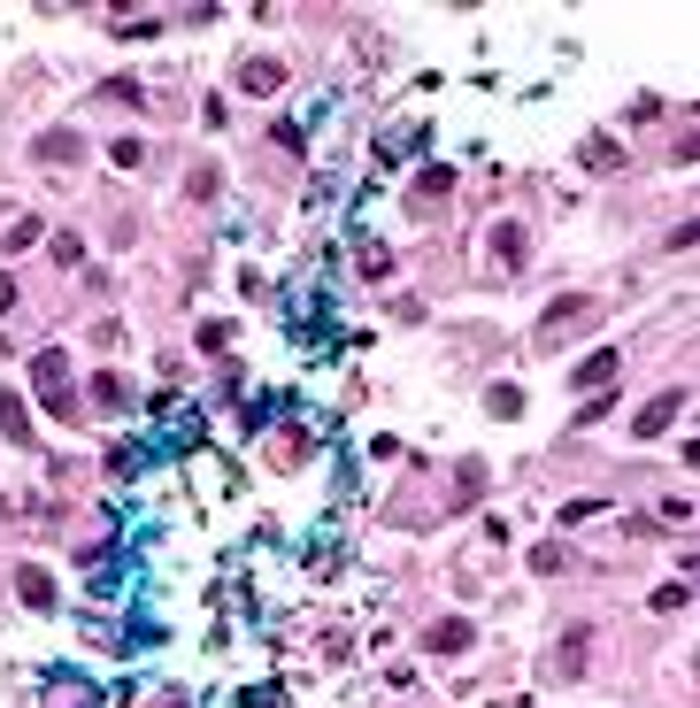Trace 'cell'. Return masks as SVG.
<instances>
[{
    "instance_id": "cell-1",
    "label": "cell",
    "mask_w": 700,
    "mask_h": 708,
    "mask_svg": "<svg viewBox=\"0 0 700 708\" xmlns=\"http://www.w3.org/2000/svg\"><path fill=\"white\" fill-rule=\"evenodd\" d=\"M31 385H39V408H47V416H77V393H69V363H62V346H39V354H31Z\"/></svg>"
},
{
    "instance_id": "cell-2",
    "label": "cell",
    "mask_w": 700,
    "mask_h": 708,
    "mask_svg": "<svg viewBox=\"0 0 700 708\" xmlns=\"http://www.w3.org/2000/svg\"><path fill=\"white\" fill-rule=\"evenodd\" d=\"M577 316H593V293H562V301H547V316H539V346L570 339V331H577Z\"/></svg>"
},
{
    "instance_id": "cell-3",
    "label": "cell",
    "mask_w": 700,
    "mask_h": 708,
    "mask_svg": "<svg viewBox=\"0 0 700 708\" xmlns=\"http://www.w3.org/2000/svg\"><path fill=\"white\" fill-rule=\"evenodd\" d=\"M677 408H685V385H670V393H654V401L639 408V423H632V431H639V439H654V431H670V423H677Z\"/></svg>"
},
{
    "instance_id": "cell-4",
    "label": "cell",
    "mask_w": 700,
    "mask_h": 708,
    "mask_svg": "<svg viewBox=\"0 0 700 708\" xmlns=\"http://www.w3.org/2000/svg\"><path fill=\"white\" fill-rule=\"evenodd\" d=\"M485 254H500V270H523V254H532V239H523V224H493Z\"/></svg>"
},
{
    "instance_id": "cell-5",
    "label": "cell",
    "mask_w": 700,
    "mask_h": 708,
    "mask_svg": "<svg viewBox=\"0 0 700 708\" xmlns=\"http://www.w3.org/2000/svg\"><path fill=\"white\" fill-rule=\"evenodd\" d=\"M423 640H431V647H440V655H462V647L478 640V624H470V616H440V624H431Z\"/></svg>"
},
{
    "instance_id": "cell-6",
    "label": "cell",
    "mask_w": 700,
    "mask_h": 708,
    "mask_svg": "<svg viewBox=\"0 0 700 708\" xmlns=\"http://www.w3.org/2000/svg\"><path fill=\"white\" fill-rule=\"evenodd\" d=\"M239 85H246V93H278V85H285V62L254 54V62H239Z\"/></svg>"
},
{
    "instance_id": "cell-7",
    "label": "cell",
    "mask_w": 700,
    "mask_h": 708,
    "mask_svg": "<svg viewBox=\"0 0 700 708\" xmlns=\"http://www.w3.org/2000/svg\"><path fill=\"white\" fill-rule=\"evenodd\" d=\"M16 600H24V608H54V578H47L39 562H24V570H16Z\"/></svg>"
},
{
    "instance_id": "cell-8",
    "label": "cell",
    "mask_w": 700,
    "mask_h": 708,
    "mask_svg": "<svg viewBox=\"0 0 700 708\" xmlns=\"http://www.w3.org/2000/svg\"><path fill=\"white\" fill-rule=\"evenodd\" d=\"M616 378V346H600V354H585V363L570 370V385H608Z\"/></svg>"
},
{
    "instance_id": "cell-9",
    "label": "cell",
    "mask_w": 700,
    "mask_h": 708,
    "mask_svg": "<svg viewBox=\"0 0 700 708\" xmlns=\"http://www.w3.org/2000/svg\"><path fill=\"white\" fill-rule=\"evenodd\" d=\"M0 423H9L16 447H31V416H24V401H16V393H0Z\"/></svg>"
},
{
    "instance_id": "cell-10",
    "label": "cell",
    "mask_w": 700,
    "mask_h": 708,
    "mask_svg": "<svg viewBox=\"0 0 700 708\" xmlns=\"http://www.w3.org/2000/svg\"><path fill=\"white\" fill-rule=\"evenodd\" d=\"M186 193H193V201H216V193H224V169H216V162H201V169L186 177Z\"/></svg>"
},
{
    "instance_id": "cell-11",
    "label": "cell",
    "mask_w": 700,
    "mask_h": 708,
    "mask_svg": "<svg viewBox=\"0 0 700 708\" xmlns=\"http://www.w3.org/2000/svg\"><path fill=\"white\" fill-rule=\"evenodd\" d=\"M124 401H131V393H124V378H116V370H101V378H93V408H124Z\"/></svg>"
},
{
    "instance_id": "cell-12",
    "label": "cell",
    "mask_w": 700,
    "mask_h": 708,
    "mask_svg": "<svg viewBox=\"0 0 700 708\" xmlns=\"http://www.w3.org/2000/svg\"><path fill=\"white\" fill-rule=\"evenodd\" d=\"M478 493H485V463H462V470H455V501H462V508H470V501H478Z\"/></svg>"
},
{
    "instance_id": "cell-13",
    "label": "cell",
    "mask_w": 700,
    "mask_h": 708,
    "mask_svg": "<svg viewBox=\"0 0 700 708\" xmlns=\"http://www.w3.org/2000/svg\"><path fill=\"white\" fill-rule=\"evenodd\" d=\"M416 193H423V201H440V193H455V169H440V162H431V169L416 177Z\"/></svg>"
},
{
    "instance_id": "cell-14",
    "label": "cell",
    "mask_w": 700,
    "mask_h": 708,
    "mask_svg": "<svg viewBox=\"0 0 700 708\" xmlns=\"http://www.w3.org/2000/svg\"><path fill=\"white\" fill-rule=\"evenodd\" d=\"M39 162H77V139H69V131H47V139H39Z\"/></svg>"
},
{
    "instance_id": "cell-15",
    "label": "cell",
    "mask_w": 700,
    "mask_h": 708,
    "mask_svg": "<svg viewBox=\"0 0 700 708\" xmlns=\"http://www.w3.org/2000/svg\"><path fill=\"white\" fill-rule=\"evenodd\" d=\"M532 570H547V578H555V570H570V555L547 540V547H532Z\"/></svg>"
},
{
    "instance_id": "cell-16",
    "label": "cell",
    "mask_w": 700,
    "mask_h": 708,
    "mask_svg": "<svg viewBox=\"0 0 700 708\" xmlns=\"http://www.w3.org/2000/svg\"><path fill=\"white\" fill-rule=\"evenodd\" d=\"M585 647H593V632H585V624H577V632H570V640H562V670H577V662H585Z\"/></svg>"
},
{
    "instance_id": "cell-17",
    "label": "cell",
    "mask_w": 700,
    "mask_h": 708,
    "mask_svg": "<svg viewBox=\"0 0 700 708\" xmlns=\"http://www.w3.org/2000/svg\"><path fill=\"white\" fill-rule=\"evenodd\" d=\"M139 154H147L139 139H116V147H109V162H116V169H139Z\"/></svg>"
},
{
    "instance_id": "cell-18",
    "label": "cell",
    "mask_w": 700,
    "mask_h": 708,
    "mask_svg": "<svg viewBox=\"0 0 700 708\" xmlns=\"http://www.w3.org/2000/svg\"><path fill=\"white\" fill-rule=\"evenodd\" d=\"M600 508H608V501H562L555 516H562V523H585V516H600Z\"/></svg>"
},
{
    "instance_id": "cell-19",
    "label": "cell",
    "mask_w": 700,
    "mask_h": 708,
    "mask_svg": "<svg viewBox=\"0 0 700 708\" xmlns=\"http://www.w3.org/2000/svg\"><path fill=\"white\" fill-rule=\"evenodd\" d=\"M9 301H16V278H9V270H0V308H9Z\"/></svg>"
}]
</instances>
